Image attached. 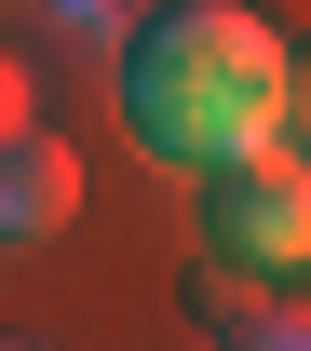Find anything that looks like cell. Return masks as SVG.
Returning <instances> with one entry per match:
<instances>
[{"label":"cell","mask_w":311,"mask_h":351,"mask_svg":"<svg viewBox=\"0 0 311 351\" xmlns=\"http://www.w3.org/2000/svg\"><path fill=\"white\" fill-rule=\"evenodd\" d=\"M284 68H298V54L270 41L257 14L163 0V14H135V41H122V122H135L149 162L217 176V162H244V149H284Z\"/></svg>","instance_id":"obj_1"},{"label":"cell","mask_w":311,"mask_h":351,"mask_svg":"<svg viewBox=\"0 0 311 351\" xmlns=\"http://www.w3.org/2000/svg\"><path fill=\"white\" fill-rule=\"evenodd\" d=\"M203 257L217 270H311V162L298 149H244L203 176Z\"/></svg>","instance_id":"obj_2"},{"label":"cell","mask_w":311,"mask_h":351,"mask_svg":"<svg viewBox=\"0 0 311 351\" xmlns=\"http://www.w3.org/2000/svg\"><path fill=\"white\" fill-rule=\"evenodd\" d=\"M82 217V162H68V135H0V243H54V230Z\"/></svg>","instance_id":"obj_3"},{"label":"cell","mask_w":311,"mask_h":351,"mask_svg":"<svg viewBox=\"0 0 311 351\" xmlns=\"http://www.w3.org/2000/svg\"><path fill=\"white\" fill-rule=\"evenodd\" d=\"M176 311L230 338V324H244V270H217V257H189V270H176Z\"/></svg>","instance_id":"obj_4"},{"label":"cell","mask_w":311,"mask_h":351,"mask_svg":"<svg viewBox=\"0 0 311 351\" xmlns=\"http://www.w3.org/2000/svg\"><path fill=\"white\" fill-rule=\"evenodd\" d=\"M217 351H311V311H284V298H270V311H244Z\"/></svg>","instance_id":"obj_5"},{"label":"cell","mask_w":311,"mask_h":351,"mask_svg":"<svg viewBox=\"0 0 311 351\" xmlns=\"http://www.w3.org/2000/svg\"><path fill=\"white\" fill-rule=\"evenodd\" d=\"M41 27H68L82 54H108V41H135V14H95V0H68V14H41Z\"/></svg>","instance_id":"obj_6"},{"label":"cell","mask_w":311,"mask_h":351,"mask_svg":"<svg viewBox=\"0 0 311 351\" xmlns=\"http://www.w3.org/2000/svg\"><path fill=\"white\" fill-rule=\"evenodd\" d=\"M284 149L311 162V68H284Z\"/></svg>","instance_id":"obj_7"},{"label":"cell","mask_w":311,"mask_h":351,"mask_svg":"<svg viewBox=\"0 0 311 351\" xmlns=\"http://www.w3.org/2000/svg\"><path fill=\"white\" fill-rule=\"evenodd\" d=\"M0 351H41V338H0Z\"/></svg>","instance_id":"obj_8"}]
</instances>
